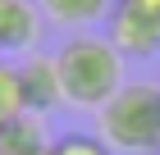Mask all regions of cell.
Here are the masks:
<instances>
[{
	"mask_svg": "<svg viewBox=\"0 0 160 155\" xmlns=\"http://www.w3.org/2000/svg\"><path fill=\"white\" fill-rule=\"evenodd\" d=\"M55 73L69 109H101L123 87V55L110 46V36L78 32L55 50Z\"/></svg>",
	"mask_w": 160,
	"mask_h": 155,
	"instance_id": "6da1fadb",
	"label": "cell"
},
{
	"mask_svg": "<svg viewBox=\"0 0 160 155\" xmlns=\"http://www.w3.org/2000/svg\"><path fill=\"white\" fill-rule=\"evenodd\" d=\"M123 5H133V9L151 14V18H160V0H123Z\"/></svg>",
	"mask_w": 160,
	"mask_h": 155,
	"instance_id": "30bf717a",
	"label": "cell"
},
{
	"mask_svg": "<svg viewBox=\"0 0 160 155\" xmlns=\"http://www.w3.org/2000/svg\"><path fill=\"white\" fill-rule=\"evenodd\" d=\"M105 36H110V46L123 60H151V55H160V18L123 5V0L105 18Z\"/></svg>",
	"mask_w": 160,
	"mask_h": 155,
	"instance_id": "3957f363",
	"label": "cell"
},
{
	"mask_svg": "<svg viewBox=\"0 0 160 155\" xmlns=\"http://www.w3.org/2000/svg\"><path fill=\"white\" fill-rule=\"evenodd\" d=\"M18 78H23V105L32 114L46 119L50 109L64 105V91H60V73H55V55H28L18 64Z\"/></svg>",
	"mask_w": 160,
	"mask_h": 155,
	"instance_id": "277c9868",
	"label": "cell"
},
{
	"mask_svg": "<svg viewBox=\"0 0 160 155\" xmlns=\"http://www.w3.org/2000/svg\"><path fill=\"white\" fill-rule=\"evenodd\" d=\"M119 0H37L41 18L50 23H64V27H92L101 18H110V9Z\"/></svg>",
	"mask_w": 160,
	"mask_h": 155,
	"instance_id": "52a82bcc",
	"label": "cell"
},
{
	"mask_svg": "<svg viewBox=\"0 0 160 155\" xmlns=\"http://www.w3.org/2000/svg\"><path fill=\"white\" fill-rule=\"evenodd\" d=\"M50 155H114L101 142V132H60L50 137Z\"/></svg>",
	"mask_w": 160,
	"mask_h": 155,
	"instance_id": "9c48e42d",
	"label": "cell"
},
{
	"mask_svg": "<svg viewBox=\"0 0 160 155\" xmlns=\"http://www.w3.org/2000/svg\"><path fill=\"white\" fill-rule=\"evenodd\" d=\"M23 78H18V64L14 60H0V128L9 119H18L23 114Z\"/></svg>",
	"mask_w": 160,
	"mask_h": 155,
	"instance_id": "ba28073f",
	"label": "cell"
},
{
	"mask_svg": "<svg viewBox=\"0 0 160 155\" xmlns=\"http://www.w3.org/2000/svg\"><path fill=\"white\" fill-rule=\"evenodd\" d=\"M46 146H50V128L32 109H23L18 119H9L0 128V155H41Z\"/></svg>",
	"mask_w": 160,
	"mask_h": 155,
	"instance_id": "8992f818",
	"label": "cell"
},
{
	"mask_svg": "<svg viewBox=\"0 0 160 155\" xmlns=\"http://www.w3.org/2000/svg\"><path fill=\"white\" fill-rule=\"evenodd\" d=\"M41 155H50V146H46V151H41Z\"/></svg>",
	"mask_w": 160,
	"mask_h": 155,
	"instance_id": "8fae6325",
	"label": "cell"
},
{
	"mask_svg": "<svg viewBox=\"0 0 160 155\" xmlns=\"http://www.w3.org/2000/svg\"><path fill=\"white\" fill-rule=\"evenodd\" d=\"M41 41V9L37 0H0V60Z\"/></svg>",
	"mask_w": 160,
	"mask_h": 155,
	"instance_id": "5b68a950",
	"label": "cell"
},
{
	"mask_svg": "<svg viewBox=\"0 0 160 155\" xmlns=\"http://www.w3.org/2000/svg\"><path fill=\"white\" fill-rule=\"evenodd\" d=\"M101 142L110 151L128 155H156L160 151V82H123L110 96V105L96 109Z\"/></svg>",
	"mask_w": 160,
	"mask_h": 155,
	"instance_id": "7a4b0ae2",
	"label": "cell"
}]
</instances>
